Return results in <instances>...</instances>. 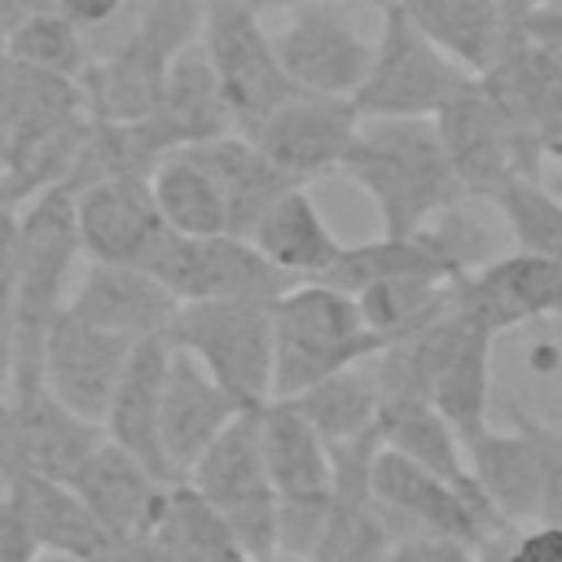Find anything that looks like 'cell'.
<instances>
[{
    "label": "cell",
    "instance_id": "cell-27",
    "mask_svg": "<svg viewBox=\"0 0 562 562\" xmlns=\"http://www.w3.org/2000/svg\"><path fill=\"white\" fill-rule=\"evenodd\" d=\"M184 149H193V158L215 176L220 198L228 206V233L250 237V228L272 206V198L290 189V180L268 162V154L246 132H237V127L233 132H220L211 140L184 145Z\"/></svg>",
    "mask_w": 562,
    "mask_h": 562
},
{
    "label": "cell",
    "instance_id": "cell-19",
    "mask_svg": "<svg viewBox=\"0 0 562 562\" xmlns=\"http://www.w3.org/2000/svg\"><path fill=\"white\" fill-rule=\"evenodd\" d=\"M479 83L505 110L518 140L531 149L536 180H540L544 145L553 136H562V57H553L549 48H540L531 40L509 35L501 57L479 75Z\"/></svg>",
    "mask_w": 562,
    "mask_h": 562
},
{
    "label": "cell",
    "instance_id": "cell-24",
    "mask_svg": "<svg viewBox=\"0 0 562 562\" xmlns=\"http://www.w3.org/2000/svg\"><path fill=\"white\" fill-rule=\"evenodd\" d=\"M167 364H171V338L154 334L140 338L123 364V378L110 395V408L101 417L105 439L123 443L127 452H136L145 465H154L162 479L167 461H162V443H158V408H162V382H167Z\"/></svg>",
    "mask_w": 562,
    "mask_h": 562
},
{
    "label": "cell",
    "instance_id": "cell-20",
    "mask_svg": "<svg viewBox=\"0 0 562 562\" xmlns=\"http://www.w3.org/2000/svg\"><path fill=\"white\" fill-rule=\"evenodd\" d=\"M136 132L145 136V145L158 158L171 154V149L211 140L220 132H233V114L224 105V92H220L211 57L202 48V35L189 40L171 57V66L162 75V92H158L154 110L145 119H136Z\"/></svg>",
    "mask_w": 562,
    "mask_h": 562
},
{
    "label": "cell",
    "instance_id": "cell-16",
    "mask_svg": "<svg viewBox=\"0 0 562 562\" xmlns=\"http://www.w3.org/2000/svg\"><path fill=\"white\" fill-rule=\"evenodd\" d=\"M132 347H136V338L114 334L105 325H92L79 312L61 307L48 325V338H44L40 382L66 408L101 422L105 408H110V395L123 378V364H127Z\"/></svg>",
    "mask_w": 562,
    "mask_h": 562
},
{
    "label": "cell",
    "instance_id": "cell-7",
    "mask_svg": "<svg viewBox=\"0 0 562 562\" xmlns=\"http://www.w3.org/2000/svg\"><path fill=\"white\" fill-rule=\"evenodd\" d=\"M202 48L215 66V79L237 132H250L263 114H272L281 101L299 92L277 57L272 31H263L259 9L250 0H206Z\"/></svg>",
    "mask_w": 562,
    "mask_h": 562
},
{
    "label": "cell",
    "instance_id": "cell-13",
    "mask_svg": "<svg viewBox=\"0 0 562 562\" xmlns=\"http://www.w3.org/2000/svg\"><path fill=\"white\" fill-rule=\"evenodd\" d=\"M448 307L479 321L492 334L562 316V263L514 246L509 255H492L487 263L452 277Z\"/></svg>",
    "mask_w": 562,
    "mask_h": 562
},
{
    "label": "cell",
    "instance_id": "cell-37",
    "mask_svg": "<svg viewBox=\"0 0 562 562\" xmlns=\"http://www.w3.org/2000/svg\"><path fill=\"white\" fill-rule=\"evenodd\" d=\"M382 562H483V544L452 531H404L386 544Z\"/></svg>",
    "mask_w": 562,
    "mask_h": 562
},
{
    "label": "cell",
    "instance_id": "cell-42",
    "mask_svg": "<svg viewBox=\"0 0 562 562\" xmlns=\"http://www.w3.org/2000/svg\"><path fill=\"white\" fill-rule=\"evenodd\" d=\"M127 4H136V0H57V9H61L75 26H83V31L105 26V22L119 18Z\"/></svg>",
    "mask_w": 562,
    "mask_h": 562
},
{
    "label": "cell",
    "instance_id": "cell-6",
    "mask_svg": "<svg viewBox=\"0 0 562 562\" xmlns=\"http://www.w3.org/2000/svg\"><path fill=\"white\" fill-rule=\"evenodd\" d=\"M167 338L220 378L241 404L272 400V303L259 299H198L180 303Z\"/></svg>",
    "mask_w": 562,
    "mask_h": 562
},
{
    "label": "cell",
    "instance_id": "cell-1",
    "mask_svg": "<svg viewBox=\"0 0 562 562\" xmlns=\"http://www.w3.org/2000/svg\"><path fill=\"white\" fill-rule=\"evenodd\" d=\"M342 171L373 198L382 233H417L465 198L435 119H360Z\"/></svg>",
    "mask_w": 562,
    "mask_h": 562
},
{
    "label": "cell",
    "instance_id": "cell-3",
    "mask_svg": "<svg viewBox=\"0 0 562 562\" xmlns=\"http://www.w3.org/2000/svg\"><path fill=\"white\" fill-rule=\"evenodd\" d=\"M386 342L364 325L356 294L325 281H294L272 303V400L378 356Z\"/></svg>",
    "mask_w": 562,
    "mask_h": 562
},
{
    "label": "cell",
    "instance_id": "cell-9",
    "mask_svg": "<svg viewBox=\"0 0 562 562\" xmlns=\"http://www.w3.org/2000/svg\"><path fill=\"white\" fill-rule=\"evenodd\" d=\"M369 487H373V496H378L395 536H404V531H452V536H465L474 544H487L492 536L514 527L487 505V496L479 487H461V483L435 474L430 465L386 448V443H378V452H373Z\"/></svg>",
    "mask_w": 562,
    "mask_h": 562
},
{
    "label": "cell",
    "instance_id": "cell-8",
    "mask_svg": "<svg viewBox=\"0 0 562 562\" xmlns=\"http://www.w3.org/2000/svg\"><path fill=\"white\" fill-rule=\"evenodd\" d=\"M263 408V404H259ZM259 408H246L193 465L184 479L193 492H202L224 522L233 527L237 544L250 553V562L277 553V487L263 465V443H259Z\"/></svg>",
    "mask_w": 562,
    "mask_h": 562
},
{
    "label": "cell",
    "instance_id": "cell-47",
    "mask_svg": "<svg viewBox=\"0 0 562 562\" xmlns=\"http://www.w3.org/2000/svg\"><path fill=\"white\" fill-rule=\"evenodd\" d=\"M259 562H303V558H290V553H272V558H259Z\"/></svg>",
    "mask_w": 562,
    "mask_h": 562
},
{
    "label": "cell",
    "instance_id": "cell-35",
    "mask_svg": "<svg viewBox=\"0 0 562 562\" xmlns=\"http://www.w3.org/2000/svg\"><path fill=\"white\" fill-rule=\"evenodd\" d=\"M4 57L44 75L79 79V70L88 66V40L83 26H75L61 9H35L4 35Z\"/></svg>",
    "mask_w": 562,
    "mask_h": 562
},
{
    "label": "cell",
    "instance_id": "cell-28",
    "mask_svg": "<svg viewBox=\"0 0 562 562\" xmlns=\"http://www.w3.org/2000/svg\"><path fill=\"white\" fill-rule=\"evenodd\" d=\"M250 241L263 250L268 263H277L294 281L321 277L342 250V241L334 237V228L325 224V215L316 211L303 184H290L285 193L272 198V206L250 228Z\"/></svg>",
    "mask_w": 562,
    "mask_h": 562
},
{
    "label": "cell",
    "instance_id": "cell-41",
    "mask_svg": "<svg viewBox=\"0 0 562 562\" xmlns=\"http://www.w3.org/2000/svg\"><path fill=\"white\" fill-rule=\"evenodd\" d=\"M92 562H167V553H162L158 540L145 531V536H119V540H105V549H101Z\"/></svg>",
    "mask_w": 562,
    "mask_h": 562
},
{
    "label": "cell",
    "instance_id": "cell-23",
    "mask_svg": "<svg viewBox=\"0 0 562 562\" xmlns=\"http://www.w3.org/2000/svg\"><path fill=\"white\" fill-rule=\"evenodd\" d=\"M509 430H492L483 426L479 435L465 439V465L479 483V492L487 496V505L514 522H540V501H544V470H540V448L536 435L509 413Z\"/></svg>",
    "mask_w": 562,
    "mask_h": 562
},
{
    "label": "cell",
    "instance_id": "cell-17",
    "mask_svg": "<svg viewBox=\"0 0 562 562\" xmlns=\"http://www.w3.org/2000/svg\"><path fill=\"white\" fill-rule=\"evenodd\" d=\"M250 404H241L220 378H211L189 351H180L171 342V364H167L162 408H158V443H162V461H167L171 483H184L193 474V465L202 461V452Z\"/></svg>",
    "mask_w": 562,
    "mask_h": 562
},
{
    "label": "cell",
    "instance_id": "cell-26",
    "mask_svg": "<svg viewBox=\"0 0 562 562\" xmlns=\"http://www.w3.org/2000/svg\"><path fill=\"white\" fill-rule=\"evenodd\" d=\"M9 505L35 536L40 553H66L92 562L105 549V527L88 509V501L75 492L70 479H48V474H13L4 487Z\"/></svg>",
    "mask_w": 562,
    "mask_h": 562
},
{
    "label": "cell",
    "instance_id": "cell-21",
    "mask_svg": "<svg viewBox=\"0 0 562 562\" xmlns=\"http://www.w3.org/2000/svg\"><path fill=\"white\" fill-rule=\"evenodd\" d=\"M70 483L88 501V509L97 514L110 540L154 531L171 492V479H162L154 465H145L136 452H127L114 439H101Z\"/></svg>",
    "mask_w": 562,
    "mask_h": 562
},
{
    "label": "cell",
    "instance_id": "cell-40",
    "mask_svg": "<svg viewBox=\"0 0 562 562\" xmlns=\"http://www.w3.org/2000/svg\"><path fill=\"white\" fill-rule=\"evenodd\" d=\"M40 544L26 531V522L18 518V509L9 505V496L0 492V562H35Z\"/></svg>",
    "mask_w": 562,
    "mask_h": 562
},
{
    "label": "cell",
    "instance_id": "cell-29",
    "mask_svg": "<svg viewBox=\"0 0 562 562\" xmlns=\"http://www.w3.org/2000/svg\"><path fill=\"white\" fill-rule=\"evenodd\" d=\"M303 417L321 430V439L329 443V452L338 448H356L364 439H378V408H382V382H378V364L373 356L360 364H347L329 378H321L316 386L290 395Z\"/></svg>",
    "mask_w": 562,
    "mask_h": 562
},
{
    "label": "cell",
    "instance_id": "cell-36",
    "mask_svg": "<svg viewBox=\"0 0 562 562\" xmlns=\"http://www.w3.org/2000/svg\"><path fill=\"white\" fill-rule=\"evenodd\" d=\"M492 206L509 224L514 246L549 255V259L562 263V193H553L544 180L514 176V180H505L496 189Z\"/></svg>",
    "mask_w": 562,
    "mask_h": 562
},
{
    "label": "cell",
    "instance_id": "cell-43",
    "mask_svg": "<svg viewBox=\"0 0 562 562\" xmlns=\"http://www.w3.org/2000/svg\"><path fill=\"white\" fill-rule=\"evenodd\" d=\"M536 4H562V0H501V9H505V22L514 26L527 9H536Z\"/></svg>",
    "mask_w": 562,
    "mask_h": 562
},
{
    "label": "cell",
    "instance_id": "cell-12",
    "mask_svg": "<svg viewBox=\"0 0 562 562\" xmlns=\"http://www.w3.org/2000/svg\"><path fill=\"white\" fill-rule=\"evenodd\" d=\"M439 140L448 149V162L465 189V198L492 202L496 189L514 176H531L536 180V158L531 149L518 140L514 123L505 119V110L487 97V88L479 79H470L439 114Z\"/></svg>",
    "mask_w": 562,
    "mask_h": 562
},
{
    "label": "cell",
    "instance_id": "cell-44",
    "mask_svg": "<svg viewBox=\"0 0 562 562\" xmlns=\"http://www.w3.org/2000/svg\"><path fill=\"white\" fill-rule=\"evenodd\" d=\"M255 9H299V4H312V0H250ZM364 4H386V0H364Z\"/></svg>",
    "mask_w": 562,
    "mask_h": 562
},
{
    "label": "cell",
    "instance_id": "cell-18",
    "mask_svg": "<svg viewBox=\"0 0 562 562\" xmlns=\"http://www.w3.org/2000/svg\"><path fill=\"white\" fill-rule=\"evenodd\" d=\"M75 228L88 259L136 268H145L167 237V220L158 211L149 176H114L75 193Z\"/></svg>",
    "mask_w": 562,
    "mask_h": 562
},
{
    "label": "cell",
    "instance_id": "cell-39",
    "mask_svg": "<svg viewBox=\"0 0 562 562\" xmlns=\"http://www.w3.org/2000/svg\"><path fill=\"white\" fill-rule=\"evenodd\" d=\"M509 35L531 40V44L549 48L553 57H562V4H536V9H527V13L509 26Z\"/></svg>",
    "mask_w": 562,
    "mask_h": 562
},
{
    "label": "cell",
    "instance_id": "cell-11",
    "mask_svg": "<svg viewBox=\"0 0 562 562\" xmlns=\"http://www.w3.org/2000/svg\"><path fill=\"white\" fill-rule=\"evenodd\" d=\"M351 4L364 0H312L290 9V22L272 35L277 57L299 92L316 97H356L369 79L378 35H369Z\"/></svg>",
    "mask_w": 562,
    "mask_h": 562
},
{
    "label": "cell",
    "instance_id": "cell-38",
    "mask_svg": "<svg viewBox=\"0 0 562 562\" xmlns=\"http://www.w3.org/2000/svg\"><path fill=\"white\" fill-rule=\"evenodd\" d=\"M509 413H514V417L536 435V448H540V470H544V501H540V518L562 527V430L544 426L540 417L522 413L518 404H509Z\"/></svg>",
    "mask_w": 562,
    "mask_h": 562
},
{
    "label": "cell",
    "instance_id": "cell-10",
    "mask_svg": "<svg viewBox=\"0 0 562 562\" xmlns=\"http://www.w3.org/2000/svg\"><path fill=\"white\" fill-rule=\"evenodd\" d=\"M180 303L198 299H259L277 303L294 277L281 272L277 263L263 259V250L241 237V233H211V237H189L171 233L158 241V250L145 263Z\"/></svg>",
    "mask_w": 562,
    "mask_h": 562
},
{
    "label": "cell",
    "instance_id": "cell-25",
    "mask_svg": "<svg viewBox=\"0 0 562 562\" xmlns=\"http://www.w3.org/2000/svg\"><path fill=\"white\" fill-rule=\"evenodd\" d=\"M259 443L277 501H321L334 492V452L294 400L259 408Z\"/></svg>",
    "mask_w": 562,
    "mask_h": 562
},
{
    "label": "cell",
    "instance_id": "cell-30",
    "mask_svg": "<svg viewBox=\"0 0 562 562\" xmlns=\"http://www.w3.org/2000/svg\"><path fill=\"white\" fill-rule=\"evenodd\" d=\"M395 4L408 13V22L422 35H430L470 75H483L509 44V22L501 0H395Z\"/></svg>",
    "mask_w": 562,
    "mask_h": 562
},
{
    "label": "cell",
    "instance_id": "cell-32",
    "mask_svg": "<svg viewBox=\"0 0 562 562\" xmlns=\"http://www.w3.org/2000/svg\"><path fill=\"white\" fill-rule=\"evenodd\" d=\"M158 211L167 220L171 233H189V237H211V233H228V206L220 198L215 176L193 158V149H171L158 158V167L149 171Z\"/></svg>",
    "mask_w": 562,
    "mask_h": 562
},
{
    "label": "cell",
    "instance_id": "cell-45",
    "mask_svg": "<svg viewBox=\"0 0 562 562\" xmlns=\"http://www.w3.org/2000/svg\"><path fill=\"white\" fill-rule=\"evenodd\" d=\"M4 404H9V395H0V426H4ZM9 487V470H4V457H0V492Z\"/></svg>",
    "mask_w": 562,
    "mask_h": 562
},
{
    "label": "cell",
    "instance_id": "cell-4",
    "mask_svg": "<svg viewBox=\"0 0 562 562\" xmlns=\"http://www.w3.org/2000/svg\"><path fill=\"white\" fill-rule=\"evenodd\" d=\"M492 342L496 334L461 312H443L417 334L386 342L382 360L395 364L422 395L452 422L461 439L487 426V382H492Z\"/></svg>",
    "mask_w": 562,
    "mask_h": 562
},
{
    "label": "cell",
    "instance_id": "cell-15",
    "mask_svg": "<svg viewBox=\"0 0 562 562\" xmlns=\"http://www.w3.org/2000/svg\"><path fill=\"white\" fill-rule=\"evenodd\" d=\"M101 439H105V426L66 408L48 386L13 391L4 404L0 457H4L9 479L13 474L75 479V470L92 457Z\"/></svg>",
    "mask_w": 562,
    "mask_h": 562
},
{
    "label": "cell",
    "instance_id": "cell-33",
    "mask_svg": "<svg viewBox=\"0 0 562 562\" xmlns=\"http://www.w3.org/2000/svg\"><path fill=\"white\" fill-rule=\"evenodd\" d=\"M413 272H426V277H457L452 263L422 237V233H382L378 241H360V246H342L338 259L312 277V281H325V285H338L347 294L373 285V281H386V277H413Z\"/></svg>",
    "mask_w": 562,
    "mask_h": 562
},
{
    "label": "cell",
    "instance_id": "cell-2",
    "mask_svg": "<svg viewBox=\"0 0 562 562\" xmlns=\"http://www.w3.org/2000/svg\"><path fill=\"white\" fill-rule=\"evenodd\" d=\"M79 250L75 228V193L66 184H53L18 211L13 250H9V277H13V391L44 386V338L53 316L66 307V277Z\"/></svg>",
    "mask_w": 562,
    "mask_h": 562
},
{
    "label": "cell",
    "instance_id": "cell-14",
    "mask_svg": "<svg viewBox=\"0 0 562 562\" xmlns=\"http://www.w3.org/2000/svg\"><path fill=\"white\" fill-rule=\"evenodd\" d=\"M360 127V110L351 97H316L294 92L272 114H263L246 136L268 154V162L290 180L307 184L334 167H342Z\"/></svg>",
    "mask_w": 562,
    "mask_h": 562
},
{
    "label": "cell",
    "instance_id": "cell-5",
    "mask_svg": "<svg viewBox=\"0 0 562 562\" xmlns=\"http://www.w3.org/2000/svg\"><path fill=\"white\" fill-rule=\"evenodd\" d=\"M470 79L479 75L452 61L430 35H422L408 22V13L395 0H386L369 79L351 101L360 119H435Z\"/></svg>",
    "mask_w": 562,
    "mask_h": 562
},
{
    "label": "cell",
    "instance_id": "cell-34",
    "mask_svg": "<svg viewBox=\"0 0 562 562\" xmlns=\"http://www.w3.org/2000/svg\"><path fill=\"white\" fill-rule=\"evenodd\" d=\"M448 285H452L448 277H426V272L386 277L356 290V307L382 342H400L448 312Z\"/></svg>",
    "mask_w": 562,
    "mask_h": 562
},
{
    "label": "cell",
    "instance_id": "cell-46",
    "mask_svg": "<svg viewBox=\"0 0 562 562\" xmlns=\"http://www.w3.org/2000/svg\"><path fill=\"white\" fill-rule=\"evenodd\" d=\"M35 562H83V558H66V553H40Z\"/></svg>",
    "mask_w": 562,
    "mask_h": 562
},
{
    "label": "cell",
    "instance_id": "cell-31",
    "mask_svg": "<svg viewBox=\"0 0 562 562\" xmlns=\"http://www.w3.org/2000/svg\"><path fill=\"white\" fill-rule=\"evenodd\" d=\"M149 536L158 540L167 562H250L224 514L189 483H171L167 505Z\"/></svg>",
    "mask_w": 562,
    "mask_h": 562
},
{
    "label": "cell",
    "instance_id": "cell-22",
    "mask_svg": "<svg viewBox=\"0 0 562 562\" xmlns=\"http://www.w3.org/2000/svg\"><path fill=\"white\" fill-rule=\"evenodd\" d=\"M66 307L79 312L92 325H105V329L127 334V338L140 342V338H154V334L171 329V321L180 312V299L149 268L88 259L79 285L66 299Z\"/></svg>",
    "mask_w": 562,
    "mask_h": 562
}]
</instances>
